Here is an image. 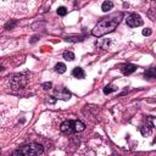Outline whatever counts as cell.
<instances>
[{"label":"cell","mask_w":156,"mask_h":156,"mask_svg":"<svg viewBox=\"0 0 156 156\" xmlns=\"http://www.w3.org/2000/svg\"><path fill=\"white\" fill-rule=\"evenodd\" d=\"M123 16L124 13L118 11V12H113L111 15H108L107 17H104L101 18L98 24L94 27V29L91 30V34L94 37H102L107 33H111L116 29V27L121 23V21L123 20Z\"/></svg>","instance_id":"cell-1"},{"label":"cell","mask_w":156,"mask_h":156,"mask_svg":"<svg viewBox=\"0 0 156 156\" xmlns=\"http://www.w3.org/2000/svg\"><path fill=\"white\" fill-rule=\"evenodd\" d=\"M44 152V147L40 144L30 143L27 145H23L18 149H16L11 156H39Z\"/></svg>","instance_id":"cell-2"},{"label":"cell","mask_w":156,"mask_h":156,"mask_svg":"<svg viewBox=\"0 0 156 156\" xmlns=\"http://www.w3.org/2000/svg\"><path fill=\"white\" fill-rule=\"evenodd\" d=\"M84 129H85V124L82 121L67 119V121H63L60 126V130L65 134H74L78 132H83Z\"/></svg>","instance_id":"cell-3"},{"label":"cell","mask_w":156,"mask_h":156,"mask_svg":"<svg viewBox=\"0 0 156 156\" xmlns=\"http://www.w3.org/2000/svg\"><path fill=\"white\" fill-rule=\"evenodd\" d=\"M28 83V78L24 73H20V74H13L10 79V85L12 89L17 90V89H23Z\"/></svg>","instance_id":"cell-4"},{"label":"cell","mask_w":156,"mask_h":156,"mask_svg":"<svg viewBox=\"0 0 156 156\" xmlns=\"http://www.w3.org/2000/svg\"><path fill=\"white\" fill-rule=\"evenodd\" d=\"M126 22H127V24L129 27H139V26L143 24V20H141V17L138 13H130V15H128Z\"/></svg>","instance_id":"cell-5"},{"label":"cell","mask_w":156,"mask_h":156,"mask_svg":"<svg viewBox=\"0 0 156 156\" xmlns=\"http://www.w3.org/2000/svg\"><path fill=\"white\" fill-rule=\"evenodd\" d=\"M54 96H55L56 99H61V100L67 101V100L71 99L72 94L68 91V89H66L65 87H61V88H58V89H56V90L54 91Z\"/></svg>","instance_id":"cell-6"},{"label":"cell","mask_w":156,"mask_h":156,"mask_svg":"<svg viewBox=\"0 0 156 156\" xmlns=\"http://www.w3.org/2000/svg\"><path fill=\"white\" fill-rule=\"evenodd\" d=\"M136 68H138V66H135L133 63H123L119 66V69L124 76H129V74L134 73L136 71Z\"/></svg>","instance_id":"cell-7"},{"label":"cell","mask_w":156,"mask_h":156,"mask_svg":"<svg viewBox=\"0 0 156 156\" xmlns=\"http://www.w3.org/2000/svg\"><path fill=\"white\" fill-rule=\"evenodd\" d=\"M72 76H74L78 79H83L85 77V72L83 71L82 67H74L73 71H72Z\"/></svg>","instance_id":"cell-8"},{"label":"cell","mask_w":156,"mask_h":156,"mask_svg":"<svg viewBox=\"0 0 156 156\" xmlns=\"http://www.w3.org/2000/svg\"><path fill=\"white\" fill-rule=\"evenodd\" d=\"M144 77L146 79H151V78H156V67H150L146 71H144Z\"/></svg>","instance_id":"cell-9"},{"label":"cell","mask_w":156,"mask_h":156,"mask_svg":"<svg viewBox=\"0 0 156 156\" xmlns=\"http://www.w3.org/2000/svg\"><path fill=\"white\" fill-rule=\"evenodd\" d=\"M84 39H85V35H69L65 38V40L69 43H78V41H83Z\"/></svg>","instance_id":"cell-10"},{"label":"cell","mask_w":156,"mask_h":156,"mask_svg":"<svg viewBox=\"0 0 156 156\" xmlns=\"http://www.w3.org/2000/svg\"><path fill=\"white\" fill-rule=\"evenodd\" d=\"M117 90V87L116 85H113V84H107V85H105L104 87V89H102V91H104V94H111V93H113V91H116Z\"/></svg>","instance_id":"cell-11"},{"label":"cell","mask_w":156,"mask_h":156,"mask_svg":"<svg viewBox=\"0 0 156 156\" xmlns=\"http://www.w3.org/2000/svg\"><path fill=\"white\" fill-rule=\"evenodd\" d=\"M113 7V2L112 1H104L102 5H101V10L104 12H107L108 10H111Z\"/></svg>","instance_id":"cell-12"},{"label":"cell","mask_w":156,"mask_h":156,"mask_svg":"<svg viewBox=\"0 0 156 156\" xmlns=\"http://www.w3.org/2000/svg\"><path fill=\"white\" fill-rule=\"evenodd\" d=\"M66 65L65 63H62V62H58V63H56V66H55V72H57V73H65L66 72Z\"/></svg>","instance_id":"cell-13"},{"label":"cell","mask_w":156,"mask_h":156,"mask_svg":"<svg viewBox=\"0 0 156 156\" xmlns=\"http://www.w3.org/2000/svg\"><path fill=\"white\" fill-rule=\"evenodd\" d=\"M108 44H110V39H106V40H104L102 43H101L100 40H99V41H95V45L99 46V48H101V49H107Z\"/></svg>","instance_id":"cell-14"},{"label":"cell","mask_w":156,"mask_h":156,"mask_svg":"<svg viewBox=\"0 0 156 156\" xmlns=\"http://www.w3.org/2000/svg\"><path fill=\"white\" fill-rule=\"evenodd\" d=\"M63 58L66 61H72V60H74V54L72 51H65L63 52Z\"/></svg>","instance_id":"cell-15"},{"label":"cell","mask_w":156,"mask_h":156,"mask_svg":"<svg viewBox=\"0 0 156 156\" xmlns=\"http://www.w3.org/2000/svg\"><path fill=\"white\" fill-rule=\"evenodd\" d=\"M17 24V21H9L6 24H5V29H7V30H10V29H13L15 28V26Z\"/></svg>","instance_id":"cell-16"},{"label":"cell","mask_w":156,"mask_h":156,"mask_svg":"<svg viewBox=\"0 0 156 156\" xmlns=\"http://www.w3.org/2000/svg\"><path fill=\"white\" fill-rule=\"evenodd\" d=\"M57 15H58V16H66V15H67V9H66L65 6L57 7Z\"/></svg>","instance_id":"cell-17"},{"label":"cell","mask_w":156,"mask_h":156,"mask_svg":"<svg viewBox=\"0 0 156 156\" xmlns=\"http://www.w3.org/2000/svg\"><path fill=\"white\" fill-rule=\"evenodd\" d=\"M41 87H43V89H45V90H49V89H51V87H52V83H51V82H46V83H43V84H41Z\"/></svg>","instance_id":"cell-18"},{"label":"cell","mask_w":156,"mask_h":156,"mask_svg":"<svg viewBox=\"0 0 156 156\" xmlns=\"http://www.w3.org/2000/svg\"><path fill=\"white\" fill-rule=\"evenodd\" d=\"M151 33H152V30H151L150 28H145V29H143V35H145V37L151 35Z\"/></svg>","instance_id":"cell-19"},{"label":"cell","mask_w":156,"mask_h":156,"mask_svg":"<svg viewBox=\"0 0 156 156\" xmlns=\"http://www.w3.org/2000/svg\"><path fill=\"white\" fill-rule=\"evenodd\" d=\"M56 98L55 96H49V99H46V102H49V104H55L56 102Z\"/></svg>","instance_id":"cell-20"},{"label":"cell","mask_w":156,"mask_h":156,"mask_svg":"<svg viewBox=\"0 0 156 156\" xmlns=\"http://www.w3.org/2000/svg\"><path fill=\"white\" fill-rule=\"evenodd\" d=\"M35 41H37V37H33L32 40H30V43H35Z\"/></svg>","instance_id":"cell-21"}]
</instances>
